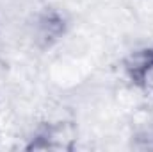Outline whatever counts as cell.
I'll list each match as a JSON object with an SVG mask.
<instances>
[{
  "instance_id": "1",
  "label": "cell",
  "mask_w": 153,
  "mask_h": 152,
  "mask_svg": "<svg viewBox=\"0 0 153 152\" xmlns=\"http://www.w3.org/2000/svg\"><path fill=\"white\" fill-rule=\"evenodd\" d=\"M126 72L130 79L143 90L153 93V50L135 52L126 61Z\"/></svg>"
},
{
  "instance_id": "2",
  "label": "cell",
  "mask_w": 153,
  "mask_h": 152,
  "mask_svg": "<svg viewBox=\"0 0 153 152\" xmlns=\"http://www.w3.org/2000/svg\"><path fill=\"white\" fill-rule=\"evenodd\" d=\"M64 32V20L57 13H48L41 16L38 23V36L39 39H45V43H52Z\"/></svg>"
}]
</instances>
